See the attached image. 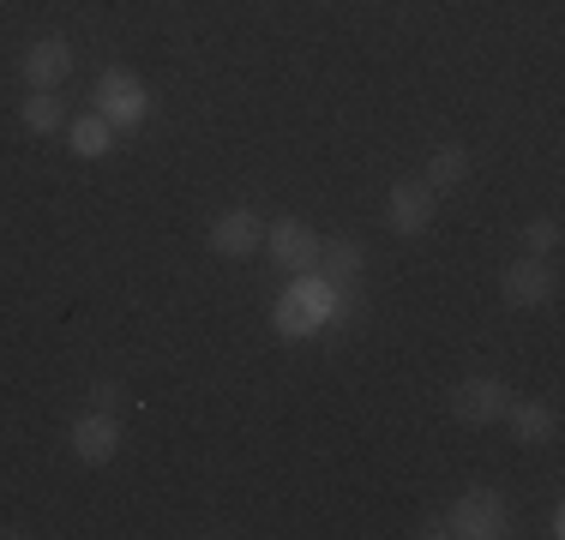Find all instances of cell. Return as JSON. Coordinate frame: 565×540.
Masks as SVG:
<instances>
[{"instance_id": "6da1fadb", "label": "cell", "mask_w": 565, "mask_h": 540, "mask_svg": "<svg viewBox=\"0 0 565 540\" xmlns=\"http://www.w3.org/2000/svg\"><path fill=\"white\" fill-rule=\"evenodd\" d=\"M331 301H338V294H331V282H319L313 270H301V277H295V289L277 301L271 318H277L282 336H307V331H319V324L331 318Z\"/></svg>"}, {"instance_id": "7a4b0ae2", "label": "cell", "mask_w": 565, "mask_h": 540, "mask_svg": "<svg viewBox=\"0 0 565 540\" xmlns=\"http://www.w3.org/2000/svg\"><path fill=\"white\" fill-rule=\"evenodd\" d=\"M97 115L109 120V127H139V120L151 115V90H145V78H132L127 66L97 73Z\"/></svg>"}, {"instance_id": "3957f363", "label": "cell", "mask_w": 565, "mask_h": 540, "mask_svg": "<svg viewBox=\"0 0 565 540\" xmlns=\"http://www.w3.org/2000/svg\"><path fill=\"white\" fill-rule=\"evenodd\" d=\"M446 534H463V540H493V534H505V498L488 493V486H469V493L451 505Z\"/></svg>"}, {"instance_id": "277c9868", "label": "cell", "mask_w": 565, "mask_h": 540, "mask_svg": "<svg viewBox=\"0 0 565 540\" xmlns=\"http://www.w3.org/2000/svg\"><path fill=\"white\" fill-rule=\"evenodd\" d=\"M505 409H511V390H505L493 372H476V378H463V385L451 390V414H457L463 426L505 421Z\"/></svg>"}, {"instance_id": "5b68a950", "label": "cell", "mask_w": 565, "mask_h": 540, "mask_svg": "<svg viewBox=\"0 0 565 540\" xmlns=\"http://www.w3.org/2000/svg\"><path fill=\"white\" fill-rule=\"evenodd\" d=\"M265 252H271V259H277L282 270H295V277H301V270H313V264H319L326 240H319L313 228L301 223V216H282V223L265 228Z\"/></svg>"}, {"instance_id": "8992f818", "label": "cell", "mask_w": 565, "mask_h": 540, "mask_svg": "<svg viewBox=\"0 0 565 540\" xmlns=\"http://www.w3.org/2000/svg\"><path fill=\"white\" fill-rule=\"evenodd\" d=\"M434 186L427 181H397L392 193H385V223L397 228V235H422V228H434Z\"/></svg>"}, {"instance_id": "52a82bcc", "label": "cell", "mask_w": 565, "mask_h": 540, "mask_svg": "<svg viewBox=\"0 0 565 540\" xmlns=\"http://www.w3.org/2000/svg\"><path fill=\"white\" fill-rule=\"evenodd\" d=\"M211 252L217 259H253V252H265V223L253 210H223L211 223Z\"/></svg>"}, {"instance_id": "ba28073f", "label": "cell", "mask_w": 565, "mask_h": 540, "mask_svg": "<svg viewBox=\"0 0 565 540\" xmlns=\"http://www.w3.org/2000/svg\"><path fill=\"white\" fill-rule=\"evenodd\" d=\"M547 294H554V270H547L542 259H535V252H523L518 264H505V277H500V301L505 306H542Z\"/></svg>"}, {"instance_id": "9c48e42d", "label": "cell", "mask_w": 565, "mask_h": 540, "mask_svg": "<svg viewBox=\"0 0 565 540\" xmlns=\"http://www.w3.org/2000/svg\"><path fill=\"white\" fill-rule=\"evenodd\" d=\"M19 73H24V85H31V90H55L61 78L73 73V48H66L61 36H36V43L24 48Z\"/></svg>"}, {"instance_id": "30bf717a", "label": "cell", "mask_w": 565, "mask_h": 540, "mask_svg": "<svg viewBox=\"0 0 565 540\" xmlns=\"http://www.w3.org/2000/svg\"><path fill=\"white\" fill-rule=\"evenodd\" d=\"M115 451H120L115 414H103V409L78 414V421H73V456H78V463H109Z\"/></svg>"}, {"instance_id": "8fae6325", "label": "cell", "mask_w": 565, "mask_h": 540, "mask_svg": "<svg viewBox=\"0 0 565 540\" xmlns=\"http://www.w3.org/2000/svg\"><path fill=\"white\" fill-rule=\"evenodd\" d=\"M505 421H511V439L518 444H547L554 439V409H547V402H511Z\"/></svg>"}, {"instance_id": "7c38bea8", "label": "cell", "mask_w": 565, "mask_h": 540, "mask_svg": "<svg viewBox=\"0 0 565 540\" xmlns=\"http://www.w3.org/2000/svg\"><path fill=\"white\" fill-rule=\"evenodd\" d=\"M115 151V127L90 108V115H78L73 120V156H85V162H97V156H109Z\"/></svg>"}, {"instance_id": "4fadbf2b", "label": "cell", "mask_w": 565, "mask_h": 540, "mask_svg": "<svg viewBox=\"0 0 565 540\" xmlns=\"http://www.w3.org/2000/svg\"><path fill=\"white\" fill-rule=\"evenodd\" d=\"M319 259H326V270H331V282H338V289H349V282H355L361 270H367V252H361V240H355V235H338L326 252H319Z\"/></svg>"}, {"instance_id": "5bb4252c", "label": "cell", "mask_w": 565, "mask_h": 540, "mask_svg": "<svg viewBox=\"0 0 565 540\" xmlns=\"http://www.w3.org/2000/svg\"><path fill=\"white\" fill-rule=\"evenodd\" d=\"M434 193H446V186H457V181H469V151L463 144H439L434 156H427V174H422Z\"/></svg>"}, {"instance_id": "9a60e30c", "label": "cell", "mask_w": 565, "mask_h": 540, "mask_svg": "<svg viewBox=\"0 0 565 540\" xmlns=\"http://www.w3.org/2000/svg\"><path fill=\"white\" fill-rule=\"evenodd\" d=\"M19 120H24V132H55L61 127V97L55 90H31L19 108Z\"/></svg>"}, {"instance_id": "2e32d148", "label": "cell", "mask_w": 565, "mask_h": 540, "mask_svg": "<svg viewBox=\"0 0 565 540\" xmlns=\"http://www.w3.org/2000/svg\"><path fill=\"white\" fill-rule=\"evenodd\" d=\"M523 247H530V252H554L559 247V216H535V223L523 228Z\"/></svg>"}, {"instance_id": "e0dca14e", "label": "cell", "mask_w": 565, "mask_h": 540, "mask_svg": "<svg viewBox=\"0 0 565 540\" xmlns=\"http://www.w3.org/2000/svg\"><path fill=\"white\" fill-rule=\"evenodd\" d=\"M115 402H120V390H115V385H90V409L115 414Z\"/></svg>"}]
</instances>
